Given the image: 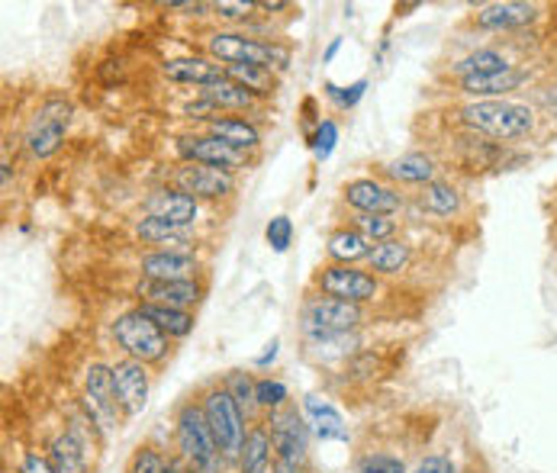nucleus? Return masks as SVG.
Listing matches in <instances>:
<instances>
[{"label":"nucleus","instance_id":"nucleus-37","mask_svg":"<svg viewBox=\"0 0 557 473\" xmlns=\"http://www.w3.org/2000/svg\"><path fill=\"white\" fill-rule=\"evenodd\" d=\"M409 473H461L458 464L451 461V455H442V451H432V455H422L416 461V468Z\"/></svg>","mask_w":557,"mask_h":473},{"label":"nucleus","instance_id":"nucleus-40","mask_svg":"<svg viewBox=\"0 0 557 473\" xmlns=\"http://www.w3.org/2000/svg\"><path fill=\"white\" fill-rule=\"evenodd\" d=\"M545 210L552 216V226H557V181L548 187V194H545Z\"/></svg>","mask_w":557,"mask_h":473},{"label":"nucleus","instance_id":"nucleus-23","mask_svg":"<svg viewBox=\"0 0 557 473\" xmlns=\"http://www.w3.org/2000/svg\"><path fill=\"white\" fill-rule=\"evenodd\" d=\"M207 136H216L223 139L226 146L239 149L245 155H255L261 149V133L251 120H242V116H213L207 123H200Z\"/></svg>","mask_w":557,"mask_h":473},{"label":"nucleus","instance_id":"nucleus-22","mask_svg":"<svg viewBox=\"0 0 557 473\" xmlns=\"http://www.w3.org/2000/svg\"><path fill=\"white\" fill-rule=\"evenodd\" d=\"M412 261H416V248H412V241H406V238H391V241H381V245H374L371 248V254H368V271L371 274H377L381 281H387V277H399V274H406L409 267H412Z\"/></svg>","mask_w":557,"mask_h":473},{"label":"nucleus","instance_id":"nucleus-10","mask_svg":"<svg viewBox=\"0 0 557 473\" xmlns=\"http://www.w3.org/2000/svg\"><path fill=\"white\" fill-rule=\"evenodd\" d=\"M69 123H72V103L65 97H55V94L46 97L36 107V113L29 116V126L23 133V149L29 152L33 161L52 158L65 142Z\"/></svg>","mask_w":557,"mask_h":473},{"label":"nucleus","instance_id":"nucleus-41","mask_svg":"<svg viewBox=\"0 0 557 473\" xmlns=\"http://www.w3.org/2000/svg\"><path fill=\"white\" fill-rule=\"evenodd\" d=\"M168 473H197V471H194V468H190L187 461H181V458H177V455L171 451V464H168Z\"/></svg>","mask_w":557,"mask_h":473},{"label":"nucleus","instance_id":"nucleus-33","mask_svg":"<svg viewBox=\"0 0 557 473\" xmlns=\"http://www.w3.org/2000/svg\"><path fill=\"white\" fill-rule=\"evenodd\" d=\"M168 464H171V451L168 448H159L156 441H143L129 455L123 473H168Z\"/></svg>","mask_w":557,"mask_h":473},{"label":"nucleus","instance_id":"nucleus-11","mask_svg":"<svg viewBox=\"0 0 557 473\" xmlns=\"http://www.w3.org/2000/svg\"><path fill=\"white\" fill-rule=\"evenodd\" d=\"M168 187H177L181 194L194 197L197 203L200 200L223 203V200L236 197V177L233 174L207 167V164H187V161H181L168 171Z\"/></svg>","mask_w":557,"mask_h":473},{"label":"nucleus","instance_id":"nucleus-32","mask_svg":"<svg viewBox=\"0 0 557 473\" xmlns=\"http://www.w3.org/2000/svg\"><path fill=\"white\" fill-rule=\"evenodd\" d=\"M223 72H226V78L242 84L245 90H251L258 100L261 97H271L274 94V87H277V78H274V72H268V69H251V65H223Z\"/></svg>","mask_w":557,"mask_h":473},{"label":"nucleus","instance_id":"nucleus-31","mask_svg":"<svg viewBox=\"0 0 557 473\" xmlns=\"http://www.w3.org/2000/svg\"><path fill=\"white\" fill-rule=\"evenodd\" d=\"M223 384L230 387V394L236 396V402L242 406L248 422L264 419L261 406H258V377H251L248 371H230V374H223Z\"/></svg>","mask_w":557,"mask_h":473},{"label":"nucleus","instance_id":"nucleus-42","mask_svg":"<svg viewBox=\"0 0 557 473\" xmlns=\"http://www.w3.org/2000/svg\"><path fill=\"white\" fill-rule=\"evenodd\" d=\"M0 473H13V471H10V468H7V464H3V471H0Z\"/></svg>","mask_w":557,"mask_h":473},{"label":"nucleus","instance_id":"nucleus-15","mask_svg":"<svg viewBox=\"0 0 557 473\" xmlns=\"http://www.w3.org/2000/svg\"><path fill=\"white\" fill-rule=\"evenodd\" d=\"M33 435H36V441L42 445V451H46V458L52 461V468L59 473H90V461H87V455L81 451V445L72 438V432H69V425H65V419H62V409H55V422H52V428H39L36 422H33Z\"/></svg>","mask_w":557,"mask_h":473},{"label":"nucleus","instance_id":"nucleus-21","mask_svg":"<svg viewBox=\"0 0 557 473\" xmlns=\"http://www.w3.org/2000/svg\"><path fill=\"white\" fill-rule=\"evenodd\" d=\"M161 75L171 84H190V87H210L216 80L226 78L223 65L207 59V55H184V59H168L161 65Z\"/></svg>","mask_w":557,"mask_h":473},{"label":"nucleus","instance_id":"nucleus-4","mask_svg":"<svg viewBox=\"0 0 557 473\" xmlns=\"http://www.w3.org/2000/svg\"><path fill=\"white\" fill-rule=\"evenodd\" d=\"M194 394H197L200 406H203V415H207V422H210V428L216 435V445H220L230 471H236L251 422L245 419L242 406L236 402V396L230 394V387L223 384V377H213V381L200 384Z\"/></svg>","mask_w":557,"mask_h":473},{"label":"nucleus","instance_id":"nucleus-29","mask_svg":"<svg viewBox=\"0 0 557 473\" xmlns=\"http://www.w3.org/2000/svg\"><path fill=\"white\" fill-rule=\"evenodd\" d=\"M200 94H203L207 100H213V107H216L220 113H233V110H242V113H245V110H255V107H258V97L230 78L216 80V84H210V87H200Z\"/></svg>","mask_w":557,"mask_h":473},{"label":"nucleus","instance_id":"nucleus-27","mask_svg":"<svg viewBox=\"0 0 557 473\" xmlns=\"http://www.w3.org/2000/svg\"><path fill=\"white\" fill-rule=\"evenodd\" d=\"M351 473H409V468H406V458L397 445L358 441L355 458H351Z\"/></svg>","mask_w":557,"mask_h":473},{"label":"nucleus","instance_id":"nucleus-30","mask_svg":"<svg viewBox=\"0 0 557 473\" xmlns=\"http://www.w3.org/2000/svg\"><path fill=\"white\" fill-rule=\"evenodd\" d=\"M136 310L152 319L164 335L171 338H187L197 325V315L190 310H174V307H159V303H136Z\"/></svg>","mask_w":557,"mask_h":473},{"label":"nucleus","instance_id":"nucleus-13","mask_svg":"<svg viewBox=\"0 0 557 473\" xmlns=\"http://www.w3.org/2000/svg\"><path fill=\"white\" fill-rule=\"evenodd\" d=\"M110 374H113V394L123 412V422H133L136 415H143L152 394V368L120 354L116 361H110Z\"/></svg>","mask_w":557,"mask_h":473},{"label":"nucleus","instance_id":"nucleus-6","mask_svg":"<svg viewBox=\"0 0 557 473\" xmlns=\"http://www.w3.org/2000/svg\"><path fill=\"white\" fill-rule=\"evenodd\" d=\"M307 294L358 303V307H374L381 300V294H384V281L377 274H371L368 267H358V264L322 261L317 271L310 274Z\"/></svg>","mask_w":557,"mask_h":473},{"label":"nucleus","instance_id":"nucleus-7","mask_svg":"<svg viewBox=\"0 0 557 473\" xmlns=\"http://www.w3.org/2000/svg\"><path fill=\"white\" fill-rule=\"evenodd\" d=\"M110 338L120 348V354L136 358V361H143L149 368H161L171 358V348H174V338L164 335L159 325L152 319H146L136 307L120 313L110 322Z\"/></svg>","mask_w":557,"mask_h":473},{"label":"nucleus","instance_id":"nucleus-36","mask_svg":"<svg viewBox=\"0 0 557 473\" xmlns=\"http://www.w3.org/2000/svg\"><path fill=\"white\" fill-rule=\"evenodd\" d=\"M264 238H268V245H271L277 254L287 251L290 241H294V223H290L287 216H274V220L268 223V229H264Z\"/></svg>","mask_w":557,"mask_h":473},{"label":"nucleus","instance_id":"nucleus-3","mask_svg":"<svg viewBox=\"0 0 557 473\" xmlns=\"http://www.w3.org/2000/svg\"><path fill=\"white\" fill-rule=\"evenodd\" d=\"M171 451L197 473H230L197 394L184 396L171 412Z\"/></svg>","mask_w":557,"mask_h":473},{"label":"nucleus","instance_id":"nucleus-8","mask_svg":"<svg viewBox=\"0 0 557 473\" xmlns=\"http://www.w3.org/2000/svg\"><path fill=\"white\" fill-rule=\"evenodd\" d=\"M297 319H300V338H313V335L361 332L374 315H371V307H358V303H345V300H332V297H319V294H304Z\"/></svg>","mask_w":557,"mask_h":473},{"label":"nucleus","instance_id":"nucleus-18","mask_svg":"<svg viewBox=\"0 0 557 473\" xmlns=\"http://www.w3.org/2000/svg\"><path fill=\"white\" fill-rule=\"evenodd\" d=\"M143 213L168 223V226H177V229H194L197 216H200V203L187 194H181L177 187H159L152 190L146 200H143Z\"/></svg>","mask_w":557,"mask_h":473},{"label":"nucleus","instance_id":"nucleus-25","mask_svg":"<svg viewBox=\"0 0 557 473\" xmlns=\"http://www.w3.org/2000/svg\"><path fill=\"white\" fill-rule=\"evenodd\" d=\"M236 473H274V448H271V432L264 419L248 425V438H245Z\"/></svg>","mask_w":557,"mask_h":473},{"label":"nucleus","instance_id":"nucleus-12","mask_svg":"<svg viewBox=\"0 0 557 473\" xmlns=\"http://www.w3.org/2000/svg\"><path fill=\"white\" fill-rule=\"evenodd\" d=\"M342 203L351 210V213H368V216H397L406 210L409 197L381 181V177H358V181H348L342 184Z\"/></svg>","mask_w":557,"mask_h":473},{"label":"nucleus","instance_id":"nucleus-9","mask_svg":"<svg viewBox=\"0 0 557 473\" xmlns=\"http://www.w3.org/2000/svg\"><path fill=\"white\" fill-rule=\"evenodd\" d=\"M555 10L552 3H535V0H499V3H483L465 16L468 29L478 33H493V36H516L539 29L545 20H552Z\"/></svg>","mask_w":557,"mask_h":473},{"label":"nucleus","instance_id":"nucleus-43","mask_svg":"<svg viewBox=\"0 0 557 473\" xmlns=\"http://www.w3.org/2000/svg\"><path fill=\"white\" fill-rule=\"evenodd\" d=\"M307 473H317V471H313V468H310V471H307Z\"/></svg>","mask_w":557,"mask_h":473},{"label":"nucleus","instance_id":"nucleus-34","mask_svg":"<svg viewBox=\"0 0 557 473\" xmlns=\"http://www.w3.org/2000/svg\"><path fill=\"white\" fill-rule=\"evenodd\" d=\"M345 223L355 226L364 238H371L374 245L391 241V238H397L399 233V220H394V216H368V213H351V210H348V220H345Z\"/></svg>","mask_w":557,"mask_h":473},{"label":"nucleus","instance_id":"nucleus-14","mask_svg":"<svg viewBox=\"0 0 557 473\" xmlns=\"http://www.w3.org/2000/svg\"><path fill=\"white\" fill-rule=\"evenodd\" d=\"M174 149H177V155L184 158L187 164H207V167L226 171V174H233V177L255 161V158L245 155L239 149L226 146L223 139L207 136V133H197V129L187 133V136H177Z\"/></svg>","mask_w":557,"mask_h":473},{"label":"nucleus","instance_id":"nucleus-20","mask_svg":"<svg viewBox=\"0 0 557 473\" xmlns=\"http://www.w3.org/2000/svg\"><path fill=\"white\" fill-rule=\"evenodd\" d=\"M139 277L149 281H200L203 264L197 254L184 251H143L139 254Z\"/></svg>","mask_w":557,"mask_h":473},{"label":"nucleus","instance_id":"nucleus-38","mask_svg":"<svg viewBox=\"0 0 557 473\" xmlns=\"http://www.w3.org/2000/svg\"><path fill=\"white\" fill-rule=\"evenodd\" d=\"M532 103L539 107V113L545 120V129H555L557 136V87L555 90H539Z\"/></svg>","mask_w":557,"mask_h":473},{"label":"nucleus","instance_id":"nucleus-35","mask_svg":"<svg viewBox=\"0 0 557 473\" xmlns=\"http://www.w3.org/2000/svg\"><path fill=\"white\" fill-rule=\"evenodd\" d=\"M287 402H290V394H287V387L277 377H258V406H261V415H268V412H274V409H281Z\"/></svg>","mask_w":557,"mask_h":473},{"label":"nucleus","instance_id":"nucleus-17","mask_svg":"<svg viewBox=\"0 0 557 473\" xmlns=\"http://www.w3.org/2000/svg\"><path fill=\"white\" fill-rule=\"evenodd\" d=\"M409 203L416 210H422L425 216H435V220H461L468 213V207H471L468 190L451 177H438V181L412 190Z\"/></svg>","mask_w":557,"mask_h":473},{"label":"nucleus","instance_id":"nucleus-19","mask_svg":"<svg viewBox=\"0 0 557 473\" xmlns=\"http://www.w3.org/2000/svg\"><path fill=\"white\" fill-rule=\"evenodd\" d=\"M377 177L394 184V187H425L432 181L442 177V161L429 152H406V155L394 158L387 164H377Z\"/></svg>","mask_w":557,"mask_h":473},{"label":"nucleus","instance_id":"nucleus-24","mask_svg":"<svg viewBox=\"0 0 557 473\" xmlns=\"http://www.w3.org/2000/svg\"><path fill=\"white\" fill-rule=\"evenodd\" d=\"M3 464L13 473H59L52 468V461L46 458L42 445L36 441L33 428H29V435L13 432V448L3 445Z\"/></svg>","mask_w":557,"mask_h":473},{"label":"nucleus","instance_id":"nucleus-2","mask_svg":"<svg viewBox=\"0 0 557 473\" xmlns=\"http://www.w3.org/2000/svg\"><path fill=\"white\" fill-rule=\"evenodd\" d=\"M197 46L203 49L207 59L220 65H251V69H268V72H287L290 65V42L284 39H264L248 29H203L197 36Z\"/></svg>","mask_w":557,"mask_h":473},{"label":"nucleus","instance_id":"nucleus-28","mask_svg":"<svg viewBox=\"0 0 557 473\" xmlns=\"http://www.w3.org/2000/svg\"><path fill=\"white\" fill-rule=\"evenodd\" d=\"M304 415H307L310 428L317 432V438H322V441H348L345 419H342V412H338L329 399H322V396H307Z\"/></svg>","mask_w":557,"mask_h":473},{"label":"nucleus","instance_id":"nucleus-1","mask_svg":"<svg viewBox=\"0 0 557 473\" xmlns=\"http://www.w3.org/2000/svg\"><path fill=\"white\" fill-rule=\"evenodd\" d=\"M445 113L448 126L486 136L499 146H516L545 133V120L532 100H461Z\"/></svg>","mask_w":557,"mask_h":473},{"label":"nucleus","instance_id":"nucleus-39","mask_svg":"<svg viewBox=\"0 0 557 473\" xmlns=\"http://www.w3.org/2000/svg\"><path fill=\"white\" fill-rule=\"evenodd\" d=\"M332 142H335V126L325 120V123L319 126V146H317L319 158H325L329 152H332Z\"/></svg>","mask_w":557,"mask_h":473},{"label":"nucleus","instance_id":"nucleus-16","mask_svg":"<svg viewBox=\"0 0 557 473\" xmlns=\"http://www.w3.org/2000/svg\"><path fill=\"white\" fill-rule=\"evenodd\" d=\"M136 303H159V307H174V310H197L207 297V277L200 281H149L139 277L133 287Z\"/></svg>","mask_w":557,"mask_h":473},{"label":"nucleus","instance_id":"nucleus-5","mask_svg":"<svg viewBox=\"0 0 557 473\" xmlns=\"http://www.w3.org/2000/svg\"><path fill=\"white\" fill-rule=\"evenodd\" d=\"M274 448V473H307L310 471V422L307 415L287 402L264 415Z\"/></svg>","mask_w":557,"mask_h":473},{"label":"nucleus","instance_id":"nucleus-26","mask_svg":"<svg viewBox=\"0 0 557 473\" xmlns=\"http://www.w3.org/2000/svg\"><path fill=\"white\" fill-rule=\"evenodd\" d=\"M371 248H374V241L361 236V233H358L355 226H348V223L329 229V236H325V254H329V261H335V264H358V261H368Z\"/></svg>","mask_w":557,"mask_h":473}]
</instances>
